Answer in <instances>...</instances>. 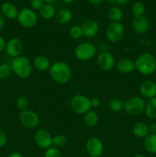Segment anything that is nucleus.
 <instances>
[{
  "instance_id": "nucleus-4",
  "label": "nucleus",
  "mask_w": 156,
  "mask_h": 157,
  "mask_svg": "<svg viewBox=\"0 0 156 157\" xmlns=\"http://www.w3.org/2000/svg\"><path fill=\"white\" fill-rule=\"evenodd\" d=\"M145 101L140 97H131L124 103V110L129 116L136 117L145 112Z\"/></svg>"
},
{
  "instance_id": "nucleus-25",
  "label": "nucleus",
  "mask_w": 156,
  "mask_h": 157,
  "mask_svg": "<svg viewBox=\"0 0 156 157\" xmlns=\"http://www.w3.org/2000/svg\"><path fill=\"white\" fill-rule=\"evenodd\" d=\"M145 113L150 119H156V97L149 99L146 103Z\"/></svg>"
},
{
  "instance_id": "nucleus-30",
  "label": "nucleus",
  "mask_w": 156,
  "mask_h": 157,
  "mask_svg": "<svg viewBox=\"0 0 156 157\" xmlns=\"http://www.w3.org/2000/svg\"><path fill=\"white\" fill-rule=\"evenodd\" d=\"M15 104H16L17 108H18L20 111H24V110H28L29 100L24 96L19 97V98L16 100Z\"/></svg>"
},
{
  "instance_id": "nucleus-34",
  "label": "nucleus",
  "mask_w": 156,
  "mask_h": 157,
  "mask_svg": "<svg viewBox=\"0 0 156 157\" xmlns=\"http://www.w3.org/2000/svg\"><path fill=\"white\" fill-rule=\"evenodd\" d=\"M44 4V2H43V0H31L30 1V6L35 10H38L42 7L43 5Z\"/></svg>"
},
{
  "instance_id": "nucleus-18",
  "label": "nucleus",
  "mask_w": 156,
  "mask_h": 157,
  "mask_svg": "<svg viewBox=\"0 0 156 157\" xmlns=\"http://www.w3.org/2000/svg\"><path fill=\"white\" fill-rule=\"evenodd\" d=\"M116 68L118 71L123 75L130 74L136 69L135 62L129 58L121 59L116 64Z\"/></svg>"
},
{
  "instance_id": "nucleus-10",
  "label": "nucleus",
  "mask_w": 156,
  "mask_h": 157,
  "mask_svg": "<svg viewBox=\"0 0 156 157\" xmlns=\"http://www.w3.org/2000/svg\"><path fill=\"white\" fill-rule=\"evenodd\" d=\"M35 143L39 148L47 150L52 147L53 136L51 133L45 129H40L37 130L34 136Z\"/></svg>"
},
{
  "instance_id": "nucleus-12",
  "label": "nucleus",
  "mask_w": 156,
  "mask_h": 157,
  "mask_svg": "<svg viewBox=\"0 0 156 157\" xmlns=\"http://www.w3.org/2000/svg\"><path fill=\"white\" fill-rule=\"evenodd\" d=\"M6 52L9 56L15 58L21 56L23 52V44L20 39L12 38L6 42Z\"/></svg>"
},
{
  "instance_id": "nucleus-9",
  "label": "nucleus",
  "mask_w": 156,
  "mask_h": 157,
  "mask_svg": "<svg viewBox=\"0 0 156 157\" xmlns=\"http://www.w3.org/2000/svg\"><path fill=\"white\" fill-rule=\"evenodd\" d=\"M19 121L21 125L26 129L32 130L39 124V116L32 110H27L21 111L19 114Z\"/></svg>"
},
{
  "instance_id": "nucleus-41",
  "label": "nucleus",
  "mask_w": 156,
  "mask_h": 157,
  "mask_svg": "<svg viewBox=\"0 0 156 157\" xmlns=\"http://www.w3.org/2000/svg\"><path fill=\"white\" fill-rule=\"evenodd\" d=\"M8 157H24L21 153H18V152H14V153H10V154L8 156Z\"/></svg>"
},
{
  "instance_id": "nucleus-24",
  "label": "nucleus",
  "mask_w": 156,
  "mask_h": 157,
  "mask_svg": "<svg viewBox=\"0 0 156 157\" xmlns=\"http://www.w3.org/2000/svg\"><path fill=\"white\" fill-rule=\"evenodd\" d=\"M99 120L97 113L95 110H90L87 113L84 114L83 121H84V124L89 127H93L96 125Z\"/></svg>"
},
{
  "instance_id": "nucleus-39",
  "label": "nucleus",
  "mask_w": 156,
  "mask_h": 157,
  "mask_svg": "<svg viewBox=\"0 0 156 157\" xmlns=\"http://www.w3.org/2000/svg\"><path fill=\"white\" fill-rule=\"evenodd\" d=\"M5 25V18L3 17V15H2V13L0 12V32L2 30V29L4 28Z\"/></svg>"
},
{
  "instance_id": "nucleus-5",
  "label": "nucleus",
  "mask_w": 156,
  "mask_h": 157,
  "mask_svg": "<svg viewBox=\"0 0 156 157\" xmlns=\"http://www.w3.org/2000/svg\"><path fill=\"white\" fill-rule=\"evenodd\" d=\"M96 48L93 43L83 42L76 46L74 55L80 61H88L95 56Z\"/></svg>"
},
{
  "instance_id": "nucleus-46",
  "label": "nucleus",
  "mask_w": 156,
  "mask_h": 157,
  "mask_svg": "<svg viewBox=\"0 0 156 157\" xmlns=\"http://www.w3.org/2000/svg\"><path fill=\"white\" fill-rule=\"evenodd\" d=\"M132 157H145V156L142 154H136V155H134Z\"/></svg>"
},
{
  "instance_id": "nucleus-35",
  "label": "nucleus",
  "mask_w": 156,
  "mask_h": 157,
  "mask_svg": "<svg viewBox=\"0 0 156 157\" xmlns=\"http://www.w3.org/2000/svg\"><path fill=\"white\" fill-rule=\"evenodd\" d=\"M6 141H7V136L6 133L0 128V148L6 145Z\"/></svg>"
},
{
  "instance_id": "nucleus-29",
  "label": "nucleus",
  "mask_w": 156,
  "mask_h": 157,
  "mask_svg": "<svg viewBox=\"0 0 156 157\" xmlns=\"http://www.w3.org/2000/svg\"><path fill=\"white\" fill-rule=\"evenodd\" d=\"M108 106L112 111L119 112L124 109V102L119 98H114L109 102Z\"/></svg>"
},
{
  "instance_id": "nucleus-44",
  "label": "nucleus",
  "mask_w": 156,
  "mask_h": 157,
  "mask_svg": "<svg viewBox=\"0 0 156 157\" xmlns=\"http://www.w3.org/2000/svg\"><path fill=\"white\" fill-rule=\"evenodd\" d=\"M61 1H62L63 2L67 3V4H69V3L73 2V1H75V0H61Z\"/></svg>"
},
{
  "instance_id": "nucleus-45",
  "label": "nucleus",
  "mask_w": 156,
  "mask_h": 157,
  "mask_svg": "<svg viewBox=\"0 0 156 157\" xmlns=\"http://www.w3.org/2000/svg\"><path fill=\"white\" fill-rule=\"evenodd\" d=\"M56 0H43V2H44V3H50V4H51L52 2H55Z\"/></svg>"
},
{
  "instance_id": "nucleus-20",
  "label": "nucleus",
  "mask_w": 156,
  "mask_h": 157,
  "mask_svg": "<svg viewBox=\"0 0 156 157\" xmlns=\"http://www.w3.org/2000/svg\"><path fill=\"white\" fill-rule=\"evenodd\" d=\"M54 17L58 24L65 25L71 21L73 18V14L70 9H61L55 13Z\"/></svg>"
},
{
  "instance_id": "nucleus-33",
  "label": "nucleus",
  "mask_w": 156,
  "mask_h": 157,
  "mask_svg": "<svg viewBox=\"0 0 156 157\" xmlns=\"http://www.w3.org/2000/svg\"><path fill=\"white\" fill-rule=\"evenodd\" d=\"M44 157H61V150L56 147H50L46 150Z\"/></svg>"
},
{
  "instance_id": "nucleus-11",
  "label": "nucleus",
  "mask_w": 156,
  "mask_h": 157,
  "mask_svg": "<svg viewBox=\"0 0 156 157\" xmlns=\"http://www.w3.org/2000/svg\"><path fill=\"white\" fill-rule=\"evenodd\" d=\"M86 150L90 156L99 157L103 153L104 146L99 138L91 137L86 144Z\"/></svg>"
},
{
  "instance_id": "nucleus-6",
  "label": "nucleus",
  "mask_w": 156,
  "mask_h": 157,
  "mask_svg": "<svg viewBox=\"0 0 156 157\" xmlns=\"http://www.w3.org/2000/svg\"><path fill=\"white\" fill-rule=\"evenodd\" d=\"M17 20L20 25L22 27L31 29L36 25L38 22V17H37L36 13L32 9L24 8L18 12Z\"/></svg>"
},
{
  "instance_id": "nucleus-42",
  "label": "nucleus",
  "mask_w": 156,
  "mask_h": 157,
  "mask_svg": "<svg viewBox=\"0 0 156 157\" xmlns=\"http://www.w3.org/2000/svg\"><path fill=\"white\" fill-rule=\"evenodd\" d=\"M128 1H129V0H117V4L119 5V6H124L128 2Z\"/></svg>"
},
{
  "instance_id": "nucleus-28",
  "label": "nucleus",
  "mask_w": 156,
  "mask_h": 157,
  "mask_svg": "<svg viewBox=\"0 0 156 157\" xmlns=\"http://www.w3.org/2000/svg\"><path fill=\"white\" fill-rule=\"evenodd\" d=\"M67 137L64 135L58 134L53 136V140H52V146L54 147H56L58 149L64 148L67 145Z\"/></svg>"
},
{
  "instance_id": "nucleus-26",
  "label": "nucleus",
  "mask_w": 156,
  "mask_h": 157,
  "mask_svg": "<svg viewBox=\"0 0 156 157\" xmlns=\"http://www.w3.org/2000/svg\"><path fill=\"white\" fill-rule=\"evenodd\" d=\"M107 15L113 22H119L122 18V12L118 6H112L109 9Z\"/></svg>"
},
{
  "instance_id": "nucleus-2",
  "label": "nucleus",
  "mask_w": 156,
  "mask_h": 157,
  "mask_svg": "<svg viewBox=\"0 0 156 157\" xmlns=\"http://www.w3.org/2000/svg\"><path fill=\"white\" fill-rule=\"evenodd\" d=\"M136 69L142 75L148 76L156 71V58L149 52L141 54L135 61Z\"/></svg>"
},
{
  "instance_id": "nucleus-47",
  "label": "nucleus",
  "mask_w": 156,
  "mask_h": 157,
  "mask_svg": "<svg viewBox=\"0 0 156 157\" xmlns=\"http://www.w3.org/2000/svg\"><path fill=\"white\" fill-rule=\"evenodd\" d=\"M89 157H95V156H89Z\"/></svg>"
},
{
  "instance_id": "nucleus-16",
  "label": "nucleus",
  "mask_w": 156,
  "mask_h": 157,
  "mask_svg": "<svg viewBox=\"0 0 156 157\" xmlns=\"http://www.w3.org/2000/svg\"><path fill=\"white\" fill-rule=\"evenodd\" d=\"M133 30L138 34H143L148 31L149 28L148 19L144 15L139 17H135L132 20Z\"/></svg>"
},
{
  "instance_id": "nucleus-36",
  "label": "nucleus",
  "mask_w": 156,
  "mask_h": 157,
  "mask_svg": "<svg viewBox=\"0 0 156 157\" xmlns=\"http://www.w3.org/2000/svg\"><path fill=\"white\" fill-rule=\"evenodd\" d=\"M100 100L98 98H93L90 99V105L91 108H97L100 106Z\"/></svg>"
},
{
  "instance_id": "nucleus-14",
  "label": "nucleus",
  "mask_w": 156,
  "mask_h": 157,
  "mask_svg": "<svg viewBox=\"0 0 156 157\" xmlns=\"http://www.w3.org/2000/svg\"><path fill=\"white\" fill-rule=\"evenodd\" d=\"M139 91L142 97L151 98L156 97V83L152 81H144L139 86Z\"/></svg>"
},
{
  "instance_id": "nucleus-22",
  "label": "nucleus",
  "mask_w": 156,
  "mask_h": 157,
  "mask_svg": "<svg viewBox=\"0 0 156 157\" xmlns=\"http://www.w3.org/2000/svg\"><path fill=\"white\" fill-rule=\"evenodd\" d=\"M143 145L147 152L151 154H156V135L149 133L144 138Z\"/></svg>"
},
{
  "instance_id": "nucleus-3",
  "label": "nucleus",
  "mask_w": 156,
  "mask_h": 157,
  "mask_svg": "<svg viewBox=\"0 0 156 157\" xmlns=\"http://www.w3.org/2000/svg\"><path fill=\"white\" fill-rule=\"evenodd\" d=\"M11 67L12 72L20 78H27L32 72V64L30 60L21 55L12 59Z\"/></svg>"
},
{
  "instance_id": "nucleus-17",
  "label": "nucleus",
  "mask_w": 156,
  "mask_h": 157,
  "mask_svg": "<svg viewBox=\"0 0 156 157\" xmlns=\"http://www.w3.org/2000/svg\"><path fill=\"white\" fill-rule=\"evenodd\" d=\"M0 12L4 18H8V19H15L18 17L19 11L18 10V8L13 3L6 2L2 5Z\"/></svg>"
},
{
  "instance_id": "nucleus-1",
  "label": "nucleus",
  "mask_w": 156,
  "mask_h": 157,
  "mask_svg": "<svg viewBox=\"0 0 156 157\" xmlns=\"http://www.w3.org/2000/svg\"><path fill=\"white\" fill-rule=\"evenodd\" d=\"M49 72L52 80L59 84L67 83L72 76L71 68L64 61H56L52 64L49 69Z\"/></svg>"
},
{
  "instance_id": "nucleus-15",
  "label": "nucleus",
  "mask_w": 156,
  "mask_h": 157,
  "mask_svg": "<svg viewBox=\"0 0 156 157\" xmlns=\"http://www.w3.org/2000/svg\"><path fill=\"white\" fill-rule=\"evenodd\" d=\"M84 35L87 38H93L98 34L99 30V26L97 21L94 19H88L82 25Z\"/></svg>"
},
{
  "instance_id": "nucleus-40",
  "label": "nucleus",
  "mask_w": 156,
  "mask_h": 157,
  "mask_svg": "<svg viewBox=\"0 0 156 157\" xmlns=\"http://www.w3.org/2000/svg\"><path fill=\"white\" fill-rule=\"evenodd\" d=\"M88 1L90 2V4L93 5V6H98V5L103 2L105 0H88Z\"/></svg>"
},
{
  "instance_id": "nucleus-21",
  "label": "nucleus",
  "mask_w": 156,
  "mask_h": 157,
  "mask_svg": "<svg viewBox=\"0 0 156 157\" xmlns=\"http://www.w3.org/2000/svg\"><path fill=\"white\" fill-rule=\"evenodd\" d=\"M132 133L136 137L145 138L149 134V128L145 123L138 122L133 126Z\"/></svg>"
},
{
  "instance_id": "nucleus-37",
  "label": "nucleus",
  "mask_w": 156,
  "mask_h": 157,
  "mask_svg": "<svg viewBox=\"0 0 156 157\" xmlns=\"http://www.w3.org/2000/svg\"><path fill=\"white\" fill-rule=\"evenodd\" d=\"M6 45V41L2 35H0V52L5 50Z\"/></svg>"
},
{
  "instance_id": "nucleus-8",
  "label": "nucleus",
  "mask_w": 156,
  "mask_h": 157,
  "mask_svg": "<svg viewBox=\"0 0 156 157\" xmlns=\"http://www.w3.org/2000/svg\"><path fill=\"white\" fill-rule=\"evenodd\" d=\"M124 33V26L120 22H111L106 29V37L111 43L119 42L123 37Z\"/></svg>"
},
{
  "instance_id": "nucleus-31",
  "label": "nucleus",
  "mask_w": 156,
  "mask_h": 157,
  "mask_svg": "<svg viewBox=\"0 0 156 157\" xmlns=\"http://www.w3.org/2000/svg\"><path fill=\"white\" fill-rule=\"evenodd\" d=\"M145 11V6L141 2H136L132 6V12L134 17H139L143 15L144 12Z\"/></svg>"
},
{
  "instance_id": "nucleus-13",
  "label": "nucleus",
  "mask_w": 156,
  "mask_h": 157,
  "mask_svg": "<svg viewBox=\"0 0 156 157\" xmlns=\"http://www.w3.org/2000/svg\"><path fill=\"white\" fill-rule=\"evenodd\" d=\"M97 64L99 68L105 71L112 70L115 65V58L109 52H102L98 55Z\"/></svg>"
},
{
  "instance_id": "nucleus-43",
  "label": "nucleus",
  "mask_w": 156,
  "mask_h": 157,
  "mask_svg": "<svg viewBox=\"0 0 156 157\" xmlns=\"http://www.w3.org/2000/svg\"><path fill=\"white\" fill-rule=\"evenodd\" d=\"M105 1H106L109 4H112V5L115 4V3H117V0H105Z\"/></svg>"
},
{
  "instance_id": "nucleus-27",
  "label": "nucleus",
  "mask_w": 156,
  "mask_h": 157,
  "mask_svg": "<svg viewBox=\"0 0 156 157\" xmlns=\"http://www.w3.org/2000/svg\"><path fill=\"white\" fill-rule=\"evenodd\" d=\"M12 72L11 64L8 63H2L0 64V80L5 81L8 79L12 75Z\"/></svg>"
},
{
  "instance_id": "nucleus-32",
  "label": "nucleus",
  "mask_w": 156,
  "mask_h": 157,
  "mask_svg": "<svg viewBox=\"0 0 156 157\" xmlns=\"http://www.w3.org/2000/svg\"><path fill=\"white\" fill-rule=\"evenodd\" d=\"M69 34H70V36L73 39H79L81 37L84 36L82 27L80 25L72 26L69 31Z\"/></svg>"
},
{
  "instance_id": "nucleus-38",
  "label": "nucleus",
  "mask_w": 156,
  "mask_h": 157,
  "mask_svg": "<svg viewBox=\"0 0 156 157\" xmlns=\"http://www.w3.org/2000/svg\"><path fill=\"white\" fill-rule=\"evenodd\" d=\"M148 128H149V133L156 135V123L151 124V125L148 127Z\"/></svg>"
},
{
  "instance_id": "nucleus-7",
  "label": "nucleus",
  "mask_w": 156,
  "mask_h": 157,
  "mask_svg": "<svg viewBox=\"0 0 156 157\" xmlns=\"http://www.w3.org/2000/svg\"><path fill=\"white\" fill-rule=\"evenodd\" d=\"M70 104L72 110L78 114H84L91 110L90 99L84 95H75L72 98Z\"/></svg>"
},
{
  "instance_id": "nucleus-19",
  "label": "nucleus",
  "mask_w": 156,
  "mask_h": 157,
  "mask_svg": "<svg viewBox=\"0 0 156 157\" xmlns=\"http://www.w3.org/2000/svg\"><path fill=\"white\" fill-rule=\"evenodd\" d=\"M33 65L35 68L40 71H45L50 69V61L47 56L44 55H39L35 58L33 61Z\"/></svg>"
},
{
  "instance_id": "nucleus-23",
  "label": "nucleus",
  "mask_w": 156,
  "mask_h": 157,
  "mask_svg": "<svg viewBox=\"0 0 156 157\" xmlns=\"http://www.w3.org/2000/svg\"><path fill=\"white\" fill-rule=\"evenodd\" d=\"M56 11L54 6L50 3H44L42 7L39 9V14L44 19H51L55 15Z\"/></svg>"
}]
</instances>
